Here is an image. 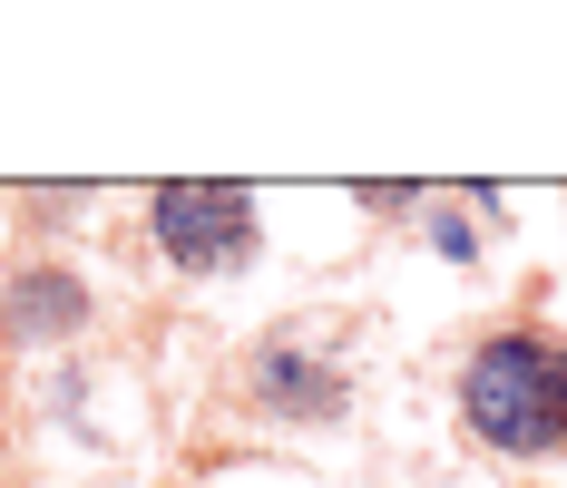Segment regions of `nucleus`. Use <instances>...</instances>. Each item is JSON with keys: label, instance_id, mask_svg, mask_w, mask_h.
<instances>
[{"label": "nucleus", "instance_id": "nucleus-3", "mask_svg": "<svg viewBox=\"0 0 567 488\" xmlns=\"http://www.w3.org/2000/svg\"><path fill=\"white\" fill-rule=\"evenodd\" d=\"M245 401L265 411V420H293V430H323L352 411V372H342L333 352H313L303 332H265L255 352H245Z\"/></svg>", "mask_w": 567, "mask_h": 488}, {"label": "nucleus", "instance_id": "nucleus-4", "mask_svg": "<svg viewBox=\"0 0 567 488\" xmlns=\"http://www.w3.org/2000/svg\"><path fill=\"white\" fill-rule=\"evenodd\" d=\"M89 283L69 264H20L10 283H0V332L20 342V352H50V342H79L89 332Z\"/></svg>", "mask_w": 567, "mask_h": 488}, {"label": "nucleus", "instance_id": "nucleus-6", "mask_svg": "<svg viewBox=\"0 0 567 488\" xmlns=\"http://www.w3.org/2000/svg\"><path fill=\"white\" fill-rule=\"evenodd\" d=\"M352 206H362V216H421L431 196H421V186H392V176H382V186H352Z\"/></svg>", "mask_w": 567, "mask_h": 488}, {"label": "nucleus", "instance_id": "nucleus-2", "mask_svg": "<svg viewBox=\"0 0 567 488\" xmlns=\"http://www.w3.org/2000/svg\"><path fill=\"white\" fill-rule=\"evenodd\" d=\"M147 245L167 255L176 273H245L255 264V245H265V225H255V196L226 186V176H167L157 196H147Z\"/></svg>", "mask_w": 567, "mask_h": 488}, {"label": "nucleus", "instance_id": "nucleus-1", "mask_svg": "<svg viewBox=\"0 0 567 488\" xmlns=\"http://www.w3.org/2000/svg\"><path fill=\"white\" fill-rule=\"evenodd\" d=\"M460 430L489 459H558L567 449V332L538 313L489 323L451 372Z\"/></svg>", "mask_w": 567, "mask_h": 488}, {"label": "nucleus", "instance_id": "nucleus-5", "mask_svg": "<svg viewBox=\"0 0 567 488\" xmlns=\"http://www.w3.org/2000/svg\"><path fill=\"white\" fill-rule=\"evenodd\" d=\"M421 235L451 255V264H480V225L470 216H451V206H421Z\"/></svg>", "mask_w": 567, "mask_h": 488}]
</instances>
